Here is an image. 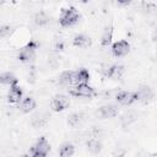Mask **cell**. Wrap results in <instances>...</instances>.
I'll use <instances>...</instances> for the list:
<instances>
[{"label":"cell","instance_id":"1","mask_svg":"<svg viewBox=\"0 0 157 157\" xmlns=\"http://www.w3.org/2000/svg\"><path fill=\"white\" fill-rule=\"evenodd\" d=\"M78 20H80V13L76 10V7L70 6V7L61 9L60 17H59V23L61 27H71L76 25Z\"/></svg>","mask_w":157,"mask_h":157},{"label":"cell","instance_id":"2","mask_svg":"<svg viewBox=\"0 0 157 157\" xmlns=\"http://www.w3.org/2000/svg\"><path fill=\"white\" fill-rule=\"evenodd\" d=\"M49 151H50V144H49V141L47 140L45 136H40L36 141V144L31 147L28 155H31L33 157H45V156H48Z\"/></svg>","mask_w":157,"mask_h":157},{"label":"cell","instance_id":"3","mask_svg":"<svg viewBox=\"0 0 157 157\" xmlns=\"http://www.w3.org/2000/svg\"><path fill=\"white\" fill-rule=\"evenodd\" d=\"M37 42L31 40L25 47H22L17 53V59L22 63H29L36 58V50H37Z\"/></svg>","mask_w":157,"mask_h":157},{"label":"cell","instance_id":"4","mask_svg":"<svg viewBox=\"0 0 157 157\" xmlns=\"http://www.w3.org/2000/svg\"><path fill=\"white\" fill-rule=\"evenodd\" d=\"M69 94L70 96H74V97L92 98L96 94V91L88 83H75V86L69 90Z\"/></svg>","mask_w":157,"mask_h":157},{"label":"cell","instance_id":"5","mask_svg":"<svg viewBox=\"0 0 157 157\" xmlns=\"http://www.w3.org/2000/svg\"><path fill=\"white\" fill-rule=\"evenodd\" d=\"M70 105V98L66 94H55L50 101V108L54 112H63Z\"/></svg>","mask_w":157,"mask_h":157},{"label":"cell","instance_id":"6","mask_svg":"<svg viewBox=\"0 0 157 157\" xmlns=\"http://www.w3.org/2000/svg\"><path fill=\"white\" fill-rule=\"evenodd\" d=\"M135 97H136V102H141V103H148L150 101L153 99L155 93L152 91V88L150 86H140L136 91H135Z\"/></svg>","mask_w":157,"mask_h":157},{"label":"cell","instance_id":"7","mask_svg":"<svg viewBox=\"0 0 157 157\" xmlns=\"http://www.w3.org/2000/svg\"><path fill=\"white\" fill-rule=\"evenodd\" d=\"M119 113V107L117 104H113V103H109V104H104L102 105L98 110H97V114L99 118L102 119H110V118H114L117 117Z\"/></svg>","mask_w":157,"mask_h":157},{"label":"cell","instance_id":"8","mask_svg":"<svg viewBox=\"0 0 157 157\" xmlns=\"http://www.w3.org/2000/svg\"><path fill=\"white\" fill-rule=\"evenodd\" d=\"M130 52V44L128 40L125 39H120L118 42H115L112 45V53L114 56L120 58V56H125L128 53Z\"/></svg>","mask_w":157,"mask_h":157},{"label":"cell","instance_id":"9","mask_svg":"<svg viewBox=\"0 0 157 157\" xmlns=\"http://www.w3.org/2000/svg\"><path fill=\"white\" fill-rule=\"evenodd\" d=\"M115 101L121 105H131L136 102L135 92L131 91H120L115 94Z\"/></svg>","mask_w":157,"mask_h":157},{"label":"cell","instance_id":"10","mask_svg":"<svg viewBox=\"0 0 157 157\" xmlns=\"http://www.w3.org/2000/svg\"><path fill=\"white\" fill-rule=\"evenodd\" d=\"M23 92L22 88L18 86V83L10 86V90L7 92V102L9 103H18L22 99Z\"/></svg>","mask_w":157,"mask_h":157},{"label":"cell","instance_id":"11","mask_svg":"<svg viewBox=\"0 0 157 157\" xmlns=\"http://www.w3.org/2000/svg\"><path fill=\"white\" fill-rule=\"evenodd\" d=\"M124 71H125V67H124L123 65H120V64H114V65H110V66L105 70L104 75H105L107 77L112 78V80H118V78H120V77L123 76Z\"/></svg>","mask_w":157,"mask_h":157},{"label":"cell","instance_id":"12","mask_svg":"<svg viewBox=\"0 0 157 157\" xmlns=\"http://www.w3.org/2000/svg\"><path fill=\"white\" fill-rule=\"evenodd\" d=\"M18 103H20V104H18V109H20L22 113H29V112H32L33 109L37 108V103H36L34 98H33V97H29V96L22 98Z\"/></svg>","mask_w":157,"mask_h":157},{"label":"cell","instance_id":"13","mask_svg":"<svg viewBox=\"0 0 157 157\" xmlns=\"http://www.w3.org/2000/svg\"><path fill=\"white\" fill-rule=\"evenodd\" d=\"M90 78H91L90 71L85 67L74 71V83H88Z\"/></svg>","mask_w":157,"mask_h":157},{"label":"cell","instance_id":"14","mask_svg":"<svg viewBox=\"0 0 157 157\" xmlns=\"http://www.w3.org/2000/svg\"><path fill=\"white\" fill-rule=\"evenodd\" d=\"M72 44L75 47H77V48H87V47H90L92 44V39L88 36L80 33V34H76L72 38Z\"/></svg>","mask_w":157,"mask_h":157},{"label":"cell","instance_id":"15","mask_svg":"<svg viewBox=\"0 0 157 157\" xmlns=\"http://www.w3.org/2000/svg\"><path fill=\"white\" fill-rule=\"evenodd\" d=\"M113 33H114V29H113V26L109 25L108 27L104 28L102 36H101V45L102 47H108L112 44V39H113Z\"/></svg>","mask_w":157,"mask_h":157},{"label":"cell","instance_id":"16","mask_svg":"<svg viewBox=\"0 0 157 157\" xmlns=\"http://www.w3.org/2000/svg\"><path fill=\"white\" fill-rule=\"evenodd\" d=\"M59 83L61 86H70L74 83V71L72 70H65L59 76Z\"/></svg>","mask_w":157,"mask_h":157},{"label":"cell","instance_id":"17","mask_svg":"<svg viewBox=\"0 0 157 157\" xmlns=\"http://www.w3.org/2000/svg\"><path fill=\"white\" fill-rule=\"evenodd\" d=\"M83 118L85 115L82 113H71L67 117V125L71 128H77L83 121Z\"/></svg>","mask_w":157,"mask_h":157},{"label":"cell","instance_id":"18","mask_svg":"<svg viewBox=\"0 0 157 157\" xmlns=\"http://www.w3.org/2000/svg\"><path fill=\"white\" fill-rule=\"evenodd\" d=\"M0 83L12 86V85L18 83V80L12 72H2V74H0Z\"/></svg>","mask_w":157,"mask_h":157},{"label":"cell","instance_id":"19","mask_svg":"<svg viewBox=\"0 0 157 157\" xmlns=\"http://www.w3.org/2000/svg\"><path fill=\"white\" fill-rule=\"evenodd\" d=\"M86 146H87V150L91 152V153H99L101 151H102V142L98 140V139H96V137H92V139H90L88 141H87V144H86Z\"/></svg>","mask_w":157,"mask_h":157},{"label":"cell","instance_id":"20","mask_svg":"<svg viewBox=\"0 0 157 157\" xmlns=\"http://www.w3.org/2000/svg\"><path fill=\"white\" fill-rule=\"evenodd\" d=\"M75 153V146L71 142H64L59 147V156L61 157H70Z\"/></svg>","mask_w":157,"mask_h":157},{"label":"cell","instance_id":"21","mask_svg":"<svg viewBox=\"0 0 157 157\" xmlns=\"http://www.w3.org/2000/svg\"><path fill=\"white\" fill-rule=\"evenodd\" d=\"M49 16L44 12V11H39V12H37L36 15H34V17H33V21H34V23L37 25V26H39V27H43V26H45V25H48L49 23Z\"/></svg>","mask_w":157,"mask_h":157},{"label":"cell","instance_id":"22","mask_svg":"<svg viewBox=\"0 0 157 157\" xmlns=\"http://www.w3.org/2000/svg\"><path fill=\"white\" fill-rule=\"evenodd\" d=\"M48 123V115L47 114H38L33 118L32 120V125L34 128H42L43 125H45Z\"/></svg>","mask_w":157,"mask_h":157},{"label":"cell","instance_id":"23","mask_svg":"<svg viewBox=\"0 0 157 157\" xmlns=\"http://www.w3.org/2000/svg\"><path fill=\"white\" fill-rule=\"evenodd\" d=\"M11 27L7 25H0V38H5L10 34Z\"/></svg>","mask_w":157,"mask_h":157},{"label":"cell","instance_id":"24","mask_svg":"<svg viewBox=\"0 0 157 157\" xmlns=\"http://www.w3.org/2000/svg\"><path fill=\"white\" fill-rule=\"evenodd\" d=\"M132 0H117V4L120 6H128L129 4H131Z\"/></svg>","mask_w":157,"mask_h":157}]
</instances>
